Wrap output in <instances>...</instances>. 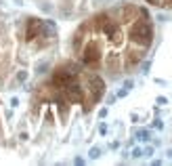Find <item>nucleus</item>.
Wrapping results in <instances>:
<instances>
[{
    "instance_id": "1",
    "label": "nucleus",
    "mask_w": 172,
    "mask_h": 166,
    "mask_svg": "<svg viewBox=\"0 0 172 166\" xmlns=\"http://www.w3.org/2000/svg\"><path fill=\"white\" fill-rule=\"evenodd\" d=\"M130 40L138 48H147L153 40V25L145 9H141V19H134V23L130 25Z\"/></svg>"
},
{
    "instance_id": "2",
    "label": "nucleus",
    "mask_w": 172,
    "mask_h": 166,
    "mask_svg": "<svg viewBox=\"0 0 172 166\" xmlns=\"http://www.w3.org/2000/svg\"><path fill=\"white\" fill-rule=\"evenodd\" d=\"M78 53H80L82 63H84V65H88V67H97V65H99V61H101V44H99L97 40L86 42V47L80 48Z\"/></svg>"
},
{
    "instance_id": "3",
    "label": "nucleus",
    "mask_w": 172,
    "mask_h": 166,
    "mask_svg": "<svg viewBox=\"0 0 172 166\" xmlns=\"http://www.w3.org/2000/svg\"><path fill=\"white\" fill-rule=\"evenodd\" d=\"M137 139H138V141H143V143L149 141V131H141V132L137 135Z\"/></svg>"
},
{
    "instance_id": "4",
    "label": "nucleus",
    "mask_w": 172,
    "mask_h": 166,
    "mask_svg": "<svg viewBox=\"0 0 172 166\" xmlns=\"http://www.w3.org/2000/svg\"><path fill=\"white\" fill-rule=\"evenodd\" d=\"M92 158V160H94V158H99V156H101V149H99V147H92L90 149V154H88Z\"/></svg>"
},
{
    "instance_id": "5",
    "label": "nucleus",
    "mask_w": 172,
    "mask_h": 166,
    "mask_svg": "<svg viewBox=\"0 0 172 166\" xmlns=\"http://www.w3.org/2000/svg\"><path fill=\"white\" fill-rule=\"evenodd\" d=\"M141 154H143V149H138V147L132 152V156H134V158H141Z\"/></svg>"
},
{
    "instance_id": "6",
    "label": "nucleus",
    "mask_w": 172,
    "mask_h": 166,
    "mask_svg": "<svg viewBox=\"0 0 172 166\" xmlns=\"http://www.w3.org/2000/svg\"><path fill=\"white\" fill-rule=\"evenodd\" d=\"M164 4H168V6H172V0H164Z\"/></svg>"
},
{
    "instance_id": "7",
    "label": "nucleus",
    "mask_w": 172,
    "mask_h": 166,
    "mask_svg": "<svg viewBox=\"0 0 172 166\" xmlns=\"http://www.w3.org/2000/svg\"><path fill=\"white\" fill-rule=\"evenodd\" d=\"M168 156H170V158H172V149H170V152H168Z\"/></svg>"
},
{
    "instance_id": "8",
    "label": "nucleus",
    "mask_w": 172,
    "mask_h": 166,
    "mask_svg": "<svg viewBox=\"0 0 172 166\" xmlns=\"http://www.w3.org/2000/svg\"><path fill=\"white\" fill-rule=\"evenodd\" d=\"M103 2H109V0H103Z\"/></svg>"
}]
</instances>
